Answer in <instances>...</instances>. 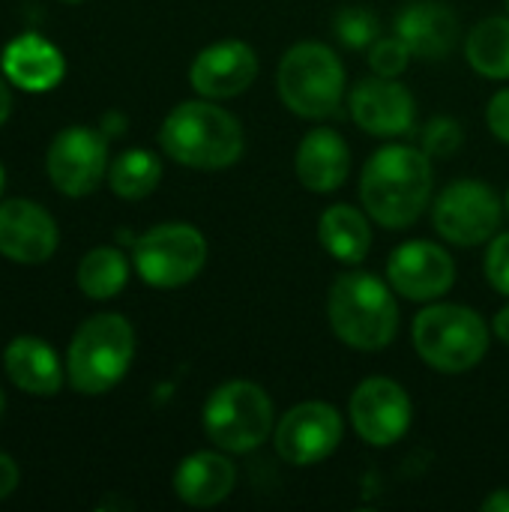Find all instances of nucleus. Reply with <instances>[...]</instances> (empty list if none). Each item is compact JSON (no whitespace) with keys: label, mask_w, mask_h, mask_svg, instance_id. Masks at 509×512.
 Instances as JSON below:
<instances>
[{"label":"nucleus","mask_w":509,"mask_h":512,"mask_svg":"<svg viewBox=\"0 0 509 512\" xmlns=\"http://www.w3.org/2000/svg\"><path fill=\"white\" fill-rule=\"evenodd\" d=\"M507 15H509V0H507Z\"/></svg>","instance_id":"obj_40"},{"label":"nucleus","mask_w":509,"mask_h":512,"mask_svg":"<svg viewBox=\"0 0 509 512\" xmlns=\"http://www.w3.org/2000/svg\"><path fill=\"white\" fill-rule=\"evenodd\" d=\"M258 78V54L243 39H222L198 51L189 66V84L204 99H234Z\"/></svg>","instance_id":"obj_15"},{"label":"nucleus","mask_w":509,"mask_h":512,"mask_svg":"<svg viewBox=\"0 0 509 512\" xmlns=\"http://www.w3.org/2000/svg\"><path fill=\"white\" fill-rule=\"evenodd\" d=\"M162 180V159L144 147L123 150L111 168H108V183L111 192L123 201H141L147 198Z\"/></svg>","instance_id":"obj_25"},{"label":"nucleus","mask_w":509,"mask_h":512,"mask_svg":"<svg viewBox=\"0 0 509 512\" xmlns=\"http://www.w3.org/2000/svg\"><path fill=\"white\" fill-rule=\"evenodd\" d=\"M411 399L393 378H366L351 396V423L372 447H393L411 429Z\"/></svg>","instance_id":"obj_13"},{"label":"nucleus","mask_w":509,"mask_h":512,"mask_svg":"<svg viewBox=\"0 0 509 512\" xmlns=\"http://www.w3.org/2000/svg\"><path fill=\"white\" fill-rule=\"evenodd\" d=\"M387 282L411 303H435L456 285V261L432 240H408L390 252Z\"/></svg>","instance_id":"obj_12"},{"label":"nucleus","mask_w":509,"mask_h":512,"mask_svg":"<svg viewBox=\"0 0 509 512\" xmlns=\"http://www.w3.org/2000/svg\"><path fill=\"white\" fill-rule=\"evenodd\" d=\"M66 3H78V0H66Z\"/></svg>","instance_id":"obj_39"},{"label":"nucleus","mask_w":509,"mask_h":512,"mask_svg":"<svg viewBox=\"0 0 509 512\" xmlns=\"http://www.w3.org/2000/svg\"><path fill=\"white\" fill-rule=\"evenodd\" d=\"M0 63H3V75L18 90H27V93L54 90L66 72V60H63L60 48L36 33H24V36L12 39L3 48Z\"/></svg>","instance_id":"obj_19"},{"label":"nucleus","mask_w":509,"mask_h":512,"mask_svg":"<svg viewBox=\"0 0 509 512\" xmlns=\"http://www.w3.org/2000/svg\"><path fill=\"white\" fill-rule=\"evenodd\" d=\"M390 282L372 273H342L327 294V318L333 333L354 351H384L399 330V306Z\"/></svg>","instance_id":"obj_3"},{"label":"nucleus","mask_w":509,"mask_h":512,"mask_svg":"<svg viewBox=\"0 0 509 512\" xmlns=\"http://www.w3.org/2000/svg\"><path fill=\"white\" fill-rule=\"evenodd\" d=\"M486 512H509V489H498L483 501Z\"/></svg>","instance_id":"obj_33"},{"label":"nucleus","mask_w":509,"mask_h":512,"mask_svg":"<svg viewBox=\"0 0 509 512\" xmlns=\"http://www.w3.org/2000/svg\"><path fill=\"white\" fill-rule=\"evenodd\" d=\"M414 348L435 372L462 375L486 357L489 327L468 306L432 303L414 318Z\"/></svg>","instance_id":"obj_6"},{"label":"nucleus","mask_w":509,"mask_h":512,"mask_svg":"<svg viewBox=\"0 0 509 512\" xmlns=\"http://www.w3.org/2000/svg\"><path fill=\"white\" fill-rule=\"evenodd\" d=\"M18 489V465L6 453H0V501Z\"/></svg>","instance_id":"obj_31"},{"label":"nucleus","mask_w":509,"mask_h":512,"mask_svg":"<svg viewBox=\"0 0 509 512\" xmlns=\"http://www.w3.org/2000/svg\"><path fill=\"white\" fill-rule=\"evenodd\" d=\"M237 486V468L222 453H192L174 471V492L183 504L207 510L222 504Z\"/></svg>","instance_id":"obj_20"},{"label":"nucleus","mask_w":509,"mask_h":512,"mask_svg":"<svg viewBox=\"0 0 509 512\" xmlns=\"http://www.w3.org/2000/svg\"><path fill=\"white\" fill-rule=\"evenodd\" d=\"M9 381L27 396H54L63 387V366L57 351L36 336H18L3 351Z\"/></svg>","instance_id":"obj_21"},{"label":"nucleus","mask_w":509,"mask_h":512,"mask_svg":"<svg viewBox=\"0 0 509 512\" xmlns=\"http://www.w3.org/2000/svg\"><path fill=\"white\" fill-rule=\"evenodd\" d=\"M465 57L486 78H509V15L480 21L465 39Z\"/></svg>","instance_id":"obj_23"},{"label":"nucleus","mask_w":509,"mask_h":512,"mask_svg":"<svg viewBox=\"0 0 509 512\" xmlns=\"http://www.w3.org/2000/svg\"><path fill=\"white\" fill-rule=\"evenodd\" d=\"M297 180L318 195L336 192L351 171V150L336 129H312L303 135L294 156Z\"/></svg>","instance_id":"obj_18"},{"label":"nucleus","mask_w":509,"mask_h":512,"mask_svg":"<svg viewBox=\"0 0 509 512\" xmlns=\"http://www.w3.org/2000/svg\"><path fill=\"white\" fill-rule=\"evenodd\" d=\"M159 147L165 156L186 168L198 171H219L231 168L243 150V126L240 120L216 105L213 99H192L180 102L159 129Z\"/></svg>","instance_id":"obj_2"},{"label":"nucleus","mask_w":509,"mask_h":512,"mask_svg":"<svg viewBox=\"0 0 509 512\" xmlns=\"http://www.w3.org/2000/svg\"><path fill=\"white\" fill-rule=\"evenodd\" d=\"M273 444L288 465H318L342 444V417L327 402H300L279 420Z\"/></svg>","instance_id":"obj_11"},{"label":"nucleus","mask_w":509,"mask_h":512,"mask_svg":"<svg viewBox=\"0 0 509 512\" xmlns=\"http://www.w3.org/2000/svg\"><path fill=\"white\" fill-rule=\"evenodd\" d=\"M486 279L498 294L509 297V231L498 234L486 249Z\"/></svg>","instance_id":"obj_29"},{"label":"nucleus","mask_w":509,"mask_h":512,"mask_svg":"<svg viewBox=\"0 0 509 512\" xmlns=\"http://www.w3.org/2000/svg\"><path fill=\"white\" fill-rule=\"evenodd\" d=\"M102 132H105L108 138L123 135V132H126V117H123V114H117V111L105 114V117H102Z\"/></svg>","instance_id":"obj_32"},{"label":"nucleus","mask_w":509,"mask_h":512,"mask_svg":"<svg viewBox=\"0 0 509 512\" xmlns=\"http://www.w3.org/2000/svg\"><path fill=\"white\" fill-rule=\"evenodd\" d=\"M507 213H509V192H507Z\"/></svg>","instance_id":"obj_38"},{"label":"nucleus","mask_w":509,"mask_h":512,"mask_svg":"<svg viewBox=\"0 0 509 512\" xmlns=\"http://www.w3.org/2000/svg\"><path fill=\"white\" fill-rule=\"evenodd\" d=\"M48 177L69 198L90 195L108 174V135L90 126H69L54 135L45 156Z\"/></svg>","instance_id":"obj_10"},{"label":"nucleus","mask_w":509,"mask_h":512,"mask_svg":"<svg viewBox=\"0 0 509 512\" xmlns=\"http://www.w3.org/2000/svg\"><path fill=\"white\" fill-rule=\"evenodd\" d=\"M504 219V201L489 183L480 180H456L450 183L432 210L435 231L453 246H480L489 243Z\"/></svg>","instance_id":"obj_9"},{"label":"nucleus","mask_w":509,"mask_h":512,"mask_svg":"<svg viewBox=\"0 0 509 512\" xmlns=\"http://www.w3.org/2000/svg\"><path fill=\"white\" fill-rule=\"evenodd\" d=\"M57 222L30 198L0 204V255L15 264H42L57 249Z\"/></svg>","instance_id":"obj_16"},{"label":"nucleus","mask_w":509,"mask_h":512,"mask_svg":"<svg viewBox=\"0 0 509 512\" xmlns=\"http://www.w3.org/2000/svg\"><path fill=\"white\" fill-rule=\"evenodd\" d=\"M3 411H6V399H3V390H0V417H3Z\"/></svg>","instance_id":"obj_36"},{"label":"nucleus","mask_w":509,"mask_h":512,"mask_svg":"<svg viewBox=\"0 0 509 512\" xmlns=\"http://www.w3.org/2000/svg\"><path fill=\"white\" fill-rule=\"evenodd\" d=\"M0 192H3V168H0Z\"/></svg>","instance_id":"obj_37"},{"label":"nucleus","mask_w":509,"mask_h":512,"mask_svg":"<svg viewBox=\"0 0 509 512\" xmlns=\"http://www.w3.org/2000/svg\"><path fill=\"white\" fill-rule=\"evenodd\" d=\"M354 123L378 138H399L414 129L417 102L405 84L384 75H369L354 84L348 99Z\"/></svg>","instance_id":"obj_14"},{"label":"nucleus","mask_w":509,"mask_h":512,"mask_svg":"<svg viewBox=\"0 0 509 512\" xmlns=\"http://www.w3.org/2000/svg\"><path fill=\"white\" fill-rule=\"evenodd\" d=\"M492 324H495V333H498V339L509 345V303L504 306V309H501V312H498V315H495V321H492Z\"/></svg>","instance_id":"obj_35"},{"label":"nucleus","mask_w":509,"mask_h":512,"mask_svg":"<svg viewBox=\"0 0 509 512\" xmlns=\"http://www.w3.org/2000/svg\"><path fill=\"white\" fill-rule=\"evenodd\" d=\"M396 36L420 60H444L459 42V18L441 0H414L396 15Z\"/></svg>","instance_id":"obj_17"},{"label":"nucleus","mask_w":509,"mask_h":512,"mask_svg":"<svg viewBox=\"0 0 509 512\" xmlns=\"http://www.w3.org/2000/svg\"><path fill=\"white\" fill-rule=\"evenodd\" d=\"M132 261L150 288H180L207 264V240L189 222H162L132 243Z\"/></svg>","instance_id":"obj_8"},{"label":"nucleus","mask_w":509,"mask_h":512,"mask_svg":"<svg viewBox=\"0 0 509 512\" xmlns=\"http://www.w3.org/2000/svg\"><path fill=\"white\" fill-rule=\"evenodd\" d=\"M465 141L462 123H456L453 117H435L426 123L423 129V153L429 159H447L453 156Z\"/></svg>","instance_id":"obj_28"},{"label":"nucleus","mask_w":509,"mask_h":512,"mask_svg":"<svg viewBox=\"0 0 509 512\" xmlns=\"http://www.w3.org/2000/svg\"><path fill=\"white\" fill-rule=\"evenodd\" d=\"M9 114H12V93H9V84L0 78V126L9 120Z\"/></svg>","instance_id":"obj_34"},{"label":"nucleus","mask_w":509,"mask_h":512,"mask_svg":"<svg viewBox=\"0 0 509 512\" xmlns=\"http://www.w3.org/2000/svg\"><path fill=\"white\" fill-rule=\"evenodd\" d=\"M486 123H489V129H492V135H495L498 141L509 144V87L498 90V93L489 99Z\"/></svg>","instance_id":"obj_30"},{"label":"nucleus","mask_w":509,"mask_h":512,"mask_svg":"<svg viewBox=\"0 0 509 512\" xmlns=\"http://www.w3.org/2000/svg\"><path fill=\"white\" fill-rule=\"evenodd\" d=\"M279 99L306 120H324L339 111L345 93V69L324 42H297L282 54L276 72Z\"/></svg>","instance_id":"obj_5"},{"label":"nucleus","mask_w":509,"mask_h":512,"mask_svg":"<svg viewBox=\"0 0 509 512\" xmlns=\"http://www.w3.org/2000/svg\"><path fill=\"white\" fill-rule=\"evenodd\" d=\"M432 198V159L408 144H387L360 174V201L372 222L390 231L411 228Z\"/></svg>","instance_id":"obj_1"},{"label":"nucleus","mask_w":509,"mask_h":512,"mask_svg":"<svg viewBox=\"0 0 509 512\" xmlns=\"http://www.w3.org/2000/svg\"><path fill=\"white\" fill-rule=\"evenodd\" d=\"M333 33L348 48H372L381 39V21L369 6H342L333 15Z\"/></svg>","instance_id":"obj_26"},{"label":"nucleus","mask_w":509,"mask_h":512,"mask_svg":"<svg viewBox=\"0 0 509 512\" xmlns=\"http://www.w3.org/2000/svg\"><path fill=\"white\" fill-rule=\"evenodd\" d=\"M204 432L225 453H252L273 432V402L255 381H228L204 405Z\"/></svg>","instance_id":"obj_7"},{"label":"nucleus","mask_w":509,"mask_h":512,"mask_svg":"<svg viewBox=\"0 0 509 512\" xmlns=\"http://www.w3.org/2000/svg\"><path fill=\"white\" fill-rule=\"evenodd\" d=\"M135 357V330L117 312L87 318L66 351V378L81 396H102L117 387Z\"/></svg>","instance_id":"obj_4"},{"label":"nucleus","mask_w":509,"mask_h":512,"mask_svg":"<svg viewBox=\"0 0 509 512\" xmlns=\"http://www.w3.org/2000/svg\"><path fill=\"white\" fill-rule=\"evenodd\" d=\"M318 243L324 252L339 264H360L369 255L372 246V228L369 213L351 207V204H333L318 219Z\"/></svg>","instance_id":"obj_22"},{"label":"nucleus","mask_w":509,"mask_h":512,"mask_svg":"<svg viewBox=\"0 0 509 512\" xmlns=\"http://www.w3.org/2000/svg\"><path fill=\"white\" fill-rule=\"evenodd\" d=\"M411 57H414L411 48L399 36H381L369 48V66L375 69V75L384 78H399L408 69Z\"/></svg>","instance_id":"obj_27"},{"label":"nucleus","mask_w":509,"mask_h":512,"mask_svg":"<svg viewBox=\"0 0 509 512\" xmlns=\"http://www.w3.org/2000/svg\"><path fill=\"white\" fill-rule=\"evenodd\" d=\"M129 282V261L117 246H96L78 264V288L90 300H111Z\"/></svg>","instance_id":"obj_24"}]
</instances>
